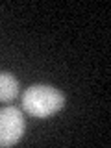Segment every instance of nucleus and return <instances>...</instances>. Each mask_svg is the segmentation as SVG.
I'll return each mask as SVG.
<instances>
[{"label": "nucleus", "mask_w": 111, "mask_h": 148, "mask_svg": "<svg viewBox=\"0 0 111 148\" xmlns=\"http://www.w3.org/2000/svg\"><path fill=\"white\" fill-rule=\"evenodd\" d=\"M65 106V95L59 89L45 83L32 85L22 92V108L37 119H46Z\"/></svg>", "instance_id": "obj_1"}, {"label": "nucleus", "mask_w": 111, "mask_h": 148, "mask_svg": "<svg viewBox=\"0 0 111 148\" xmlns=\"http://www.w3.org/2000/svg\"><path fill=\"white\" fill-rule=\"evenodd\" d=\"M24 117L21 109L8 106L0 109V146H13L24 135Z\"/></svg>", "instance_id": "obj_2"}, {"label": "nucleus", "mask_w": 111, "mask_h": 148, "mask_svg": "<svg viewBox=\"0 0 111 148\" xmlns=\"http://www.w3.org/2000/svg\"><path fill=\"white\" fill-rule=\"evenodd\" d=\"M18 95V82L13 74L0 72V102H11Z\"/></svg>", "instance_id": "obj_3"}]
</instances>
